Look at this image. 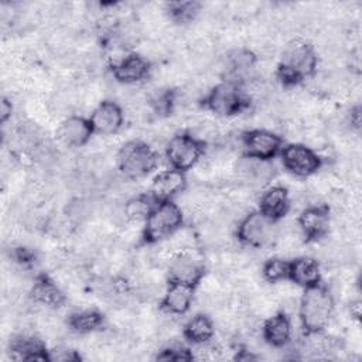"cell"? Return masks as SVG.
I'll return each instance as SVG.
<instances>
[{
	"mask_svg": "<svg viewBox=\"0 0 362 362\" xmlns=\"http://www.w3.org/2000/svg\"><path fill=\"white\" fill-rule=\"evenodd\" d=\"M318 68V54L314 45L303 38L290 40L281 51L276 76L283 86H297L307 78H313Z\"/></svg>",
	"mask_w": 362,
	"mask_h": 362,
	"instance_id": "cell-1",
	"label": "cell"
},
{
	"mask_svg": "<svg viewBox=\"0 0 362 362\" xmlns=\"http://www.w3.org/2000/svg\"><path fill=\"white\" fill-rule=\"evenodd\" d=\"M334 314V297L320 284L304 288L298 303V318L304 332L325 331Z\"/></svg>",
	"mask_w": 362,
	"mask_h": 362,
	"instance_id": "cell-2",
	"label": "cell"
},
{
	"mask_svg": "<svg viewBox=\"0 0 362 362\" xmlns=\"http://www.w3.org/2000/svg\"><path fill=\"white\" fill-rule=\"evenodd\" d=\"M184 212L173 199L156 202L150 215L144 221L141 230V242L144 245H156L170 239L182 228Z\"/></svg>",
	"mask_w": 362,
	"mask_h": 362,
	"instance_id": "cell-3",
	"label": "cell"
},
{
	"mask_svg": "<svg viewBox=\"0 0 362 362\" xmlns=\"http://www.w3.org/2000/svg\"><path fill=\"white\" fill-rule=\"evenodd\" d=\"M158 163L156 150L143 140H130L116 153V167L120 175L129 181H137L148 175Z\"/></svg>",
	"mask_w": 362,
	"mask_h": 362,
	"instance_id": "cell-4",
	"label": "cell"
},
{
	"mask_svg": "<svg viewBox=\"0 0 362 362\" xmlns=\"http://www.w3.org/2000/svg\"><path fill=\"white\" fill-rule=\"evenodd\" d=\"M201 100L206 110L221 117L235 116L250 106V100L242 86L230 81H223L212 86L204 93Z\"/></svg>",
	"mask_w": 362,
	"mask_h": 362,
	"instance_id": "cell-5",
	"label": "cell"
},
{
	"mask_svg": "<svg viewBox=\"0 0 362 362\" xmlns=\"http://www.w3.org/2000/svg\"><path fill=\"white\" fill-rule=\"evenodd\" d=\"M277 222L264 216L260 211L247 212L236 226L238 240L250 249H263L272 246L277 239Z\"/></svg>",
	"mask_w": 362,
	"mask_h": 362,
	"instance_id": "cell-6",
	"label": "cell"
},
{
	"mask_svg": "<svg viewBox=\"0 0 362 362\" xmlns=\"http://www.w3.org/2000/svg\"><path fill=\"white\" fill-rule=\"evenodd\" d=\"M205 144L188 132L177 133L165 144V157L171 168L182 173L195 167L204 157Z\"/></svg>",
	"mask_w": 362,
	"mask_h": 362,
	"instance_id": "cell-7",
	"label": "cell"
},
{
	"mask_svg": "<svg viewBox=\"0 0 362 362\" xmlns=\"http://www.w3.org/2000/svg\"><path fill=\"white\" fill-rule=\"evenodd\" d=\"M191 250L174 253L167 263V273L168 281H177L197 288L205 277V263Z\"/></svg>",
	"mask_w": 362,
	"mask_h": 362,
	"instance_id": "cell-8",
	"label": "cell"
},
{
	"mask_svg": "<svg viewBox=\"0 0 362 362\" xmlns=\"http://www.w3.org/2000/svg\"><path fill=\"white\" fill-rule=\"evenodd\" d=\"M283 167L297 177H311L322 167L318 153L303 143H290L280 151Z\"/></svg>",
	"mask_w": 362,
	"mask_h": 362,
	"instance_id": "cell-9",
	"label": "cell"
},
{
	"mask_svg": "<svg viewBox=\"0 0 362 362\" xmlns=\"http://www.w3.org/2000/svg\"><path fill=\"white\" fill-rule=\"evenodd\" d=\"M240 144L243 156L272 161L283 148V139L267 129H252L242 134Z\"/></svg>",
	"mask_w": 362,
	"mask_h": 362,
	"instance_id": "cell-10",
	"label": "cell"
},
{
	"mask_svg": "<svg viewBox=\"0 0 362 362\" xmlns=\"http://www.w3.org/2000/svg\"><path fill=\"white\" fill-rule=\"evenodd\" d=\"M297 226L305 242H318L328 235L331 226L328 204H310L297 216Z\"/></svg>",
	"mask_w": 362,
	"mask_h": 362,
	"instance_id": "cell-11",
	"label": "cell"
},
{
	"mask_svg": "<svg viewBox=\"0 0 362 362\" xmlns=\"http://www.w3.org/2000/svg\"><path fill=\"white\" fill-rule=\"evenodd\" d=\"M151 71L150 61L136 52H129L110 64V72L116 82L122 85H136L148 78Z\"/></svg>",
	"mask_w": 362,
	"mask_h": 362,
	"instance_id": "cell-12",
	"label": "cell"
},
{
	"mask_svg": "<svg viewBox=\"0 0 362 362\" xmlns=\"http://www.w3.org/2000/svg\"><path fill=\"white\" fill-rule=\"evenodd\" d=\"M88 119L93 134L113 136L124 123V110L115 100H102L95 106Z\"/></svg>",
	"mask_w": 362,
	"mask_h": 362,
	"instance_id": "cell-13",
	"label": "cell"
},
{
	"mask_svg": "<svg viewBox=\"0 0 362 362\" xmlns=\"http://www.w3.org/2000/svg\"><path fill=\"white\" fill-rule=\"evenodd\" d=\"M93 130L89 119L78 115L65 117L57 127V139L66 147H83L90 141Z\"/></svg>",
	"mask_w": 362,
	"mask_h": 362,
	"instance_id": "cell-14",
	"label": "cell"
},
{
	"mask_svg": "<svg viewBox=\"0 0 362 362\" xmlns=\"http://www.w3.org/2000/svg\"><path fill=\"white\" fill-rule=\"evenodd\" d=\"M194 293L195 287L177 281H167L160 300L161 311L177 317L185 314L192 307Z\"/></svg>",
	"mask_w": 362,
	"mask_h": 362,
	"instance_id": "cell-15",
	"label": "cell"
},
{
	"mask_svg": "<svg viewBox=\"0 0 362 362\" xmlns=\"http://www.w3.org/2000/svg\"><path fill=\"white\" fill-rule=\"evenodd\" d=\"M262 339L273 348L286 346L293 334L291 320L286 311H277L273 315L267 317L260 328Z\"/></svg>",
	"mask_w": 362,
	"mask_h": 362,
	"instance_id": "cell-16",
	"label": "cell"
},
{
	"mask_svg": "<svg viewBox=\"0 0 362 362\" xmlns=\"http://www.w3.org/2000/svg\"><path fill=\"white\" fill-rule=\"evenodd\" d=\"M187 187L185 174L175 168L163 170L151 181V197L160 202L173 199L178 194H181Z\"/></svg>",
	"mask_w": 362,
	"mask_h": 362,
	"instance_id": "cell-17",
	"label": "cell"
},
{
	"mask_svg": "<svg viewBox=\"0 0 362 362\" xmlns=\"http://www.w3.org/2000/svg\"><path fill=\"white\" fill-rule=\"evenodd\" d=\"M235 174L240 182L247 185H260L272 180L274 168L270 161L243 156L235 164Z\"/></svg>",
	"mask_w": 362,
	"mask_h": 362,
	"instance_id": "cell-18",
	"label": "cell"
},
{
	"mask_svg": "<svg viewBox=\"0 0 362 362\" xmlns=\"http://www.w3.org/2000/svg\"><path fill=\"white\" fill-rule=\"evenodd\" d=\"M30 298L40 305L47 308H58L65 303V294L57 281L45 274L40 273L35 276L31 288H30Z\"/></svg>",
	"mask_w": 362,
	"mask_h": 362,
	"instance_id": "cell-19",
	"label": "cell"
},
{
	"mask_svg": "<svg viewBox=\"0 0 362 362\" xmlns=\"http://www.w3.org/2000/svg\"><path fill=\"white\" fill-rule=\"evenodd\" d=\"M291 206V198L287 188L281 185H273L267 188L259 199V209L269 219L279 222L283 219Z\"/></svg>",
	"mask_w": 362,
	"mask_h": 362,
	"instance_id": "cell-20",
	"label": "cell"
},
{
	"mask_svg": "<svg viewBox=\"0 0 362 362\" xmlns=\"http://www.w3.org/2000/svg\"><path fill=\"white\" fill-rule=\"evenodd\" d=\"M10 354L13 359L24 361H49L48 349L38 337L21 332L10 339Z\"/></svg>",
	"mask_w": 362,
	"mask_h": 362,
	"instance_id": "cell-21",
	"label": "cell"
},
{
	"mask_svg": "<svg viewBox=\"0 0 362 362\" xmlns=\"http://www.w3.org/2000/svg\"><path fill=\"white\" fill-rule=\"evenodd\" d=\"M288 280L303 288L321 283V267L317 259L298 256L288 263Z\"/></svg>",
	"mask_w": 362,
	"mask_h": 362,
	"instance_id": "cell-22",
	"label": "cell"
},
{
	"mask_svg": "<svg viewBox=\"0 0 362 362\" xmlns=\"http://www.w3.org/2000/svg\"><path fill=\"white\" fill-rule=\"evenodd\" d=\"M215 335V324L204 313L191 317L182 327V337L192 345L212 341Z\"/></svg>",
	"mask_w": 362,
	"mask_h": 362,
	"instance_id": "cell-23",
	"label": "cell"
},
{
	"mask_svg": "<svg viewBox=\"0 0 362 362\" xmlns=\"http://www.w3.org/2000/svg\"><path fill=\"white\" fill-rule=\"evenodd\" d=\"M105 317L98 310H78L68 315L66 325L79 335H89L103 328Z\"/></svg>",
	"mask_w": 362,
	"mask_h": 362,
	"instance_id": "cell-24",
	"label": "cell"
},
{
	"mask_svg": "<svg viewBox=\"0 0 362 362\" xmlns=\"http://www.w3.org/2000/svg\"><path fill=\"white\" fill-rule=\"evenodd\" d=\"M157 202L151 195L136 194L127 198L122 206V219L124 222H144Z\"/></svg>",
	"mask_w": 362,
	"mask_h": 362,
	"instance_id": "cell-25",
	"label": "cell"
},
{
	"mask_svg": "<svg viewBox=\"0 0 362 362\" xmlns=\"http://www.w3.org/2000/svg\"><path fill=\"white\" fill-rule=\"evenodd\" d=\"M164 11L168 18L177 24H188L195 20L201 11V3L198 1H170L165 4Z\"/></svg>",
	"mask_w": 362,
	"mask_h": 362,
	"instance_id": "cell-26",
	"label": "cell"
},
{
	"mask_svg": "<svg viewBox=\"0 0 362 362\" xmlns=\"http://www.w3.org/2000/svg\"><path fill=\"white\" fill-rule=\"evenodd\" d=\"M288 260L280 256L269 257L262 266L263 279L272 284L288 280Z\"/></svg>",
	"mask_w": 362,
	"mask_h": 362,
	"instance_id": "cell-27",
	"label": "cell"
},
{
	"mask_svg": "<svg viewBox=\"0 0 362 362\" xmlns=\"http://www.w3.org/2000/svg\"><path fill=\"white\" fill-rule=\"evenodd\" d=\"M49 361H75L81 359V356L76 354V351L71 348H55L52 351H48Z\"/></svg>",
	"mask_w": 362,
	"mask_h": 362,
	"instance_id": "cell-28",
	"label": "cell"
},
{
	"mask_svg": "<svg viewBox=\"0 0 362 362\" xmlns=\"http://www.w3.org/2000/svg\"><path fill=\"white\" fill-rule=\"evenodd\" d=\"M11 115H13L11 100L7 99L6 96H3L1 102H0V119H1V123H6L8 119H11Z\"/></svg>",
	"mask_w": 362,
	"mask_h": 362,
	"instance_id": "cell-29",
	"label": "cell"
}]
</instances>
